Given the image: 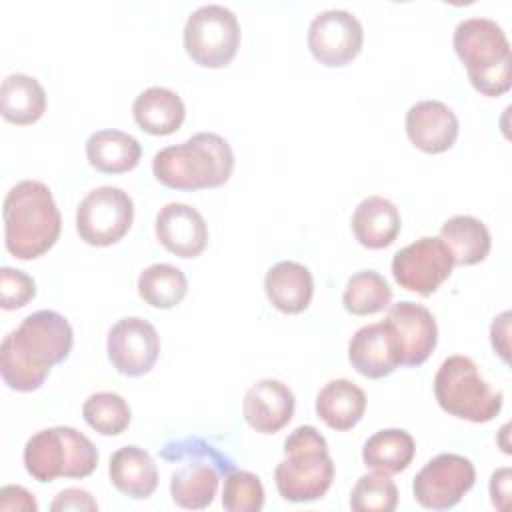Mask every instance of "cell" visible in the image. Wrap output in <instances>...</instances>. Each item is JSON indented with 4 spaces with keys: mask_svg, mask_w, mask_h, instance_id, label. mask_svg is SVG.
Returning <instances> with one entry per match:
<instances>
[{
    "mask_svg": "<svg viewBox=\"0 0 512 512\" xmlns=\"http://www.w3.org/2000/svg\"><path fill=\"white\" fill-rule=\"evenodd\" d=\"M74 346L70 322L56 310L28 314L0 344V372L10 390H38L52 366L64 362Z\"/></svg>",
    "mask_w": 512,
    "mask_h": 512,
    "instance_id": "cell-1",
    "label": "cell"
},
{
    "mask_svg": "<svg viewBox=\"0 0 512 512\" xmlns=\"http://www.w3.org/2000/svg\"><path fill=\"white\" fill-rule=\"evenodd\" d=\"M2 218L6 250L18 260H34L46 254L62 230L54 196L40 180L14 184L6 192Z\"/></svg>",
    "mask_w": 512,
    "mask_h": 512,
    "instance_id": "cell-2",
    "label": "cell"
},
{
    "mask_svg": "<svg viewBox=\"0 0 512 512\" xmlns=\"http://www.w3.org/2000/svg\"><path fill=\"white\" fill-rule=\"evenodd\" d=\"M234 172V152L226 138L198 132L180 144L158 150L152 158L154 178L172 190H208L224 186Z\"/></svg>",
    "mask_w": 512,
    "mask_h": 512,
    "instance_id": "cell-3",
    "label": "cell"
},
{
    "mask_svg": "<svg viewBox=\"0 0 512 512\" xmlns=\"http://www.w3.org/2000/svg\"><path fill=\"white\" fill-rule=\"evenodd\" d=\"M452 44L474 90L490 98L510 90V42L500 24L484 16L466 18L456 26Z\"/></svg>",
    "mask_w": 512,
    "mask_h": 512,
    "instance_id": "cell-4",
    "label": "cell"
},
{
    "mask_svg": "<svg viewBox=\"0 0 512 512\" xmlns=\"http://www.w3.org/2000/svg\"><path fill=\"white\" fill-rule=\"evenodd\" d=\"M334 462L326 438L314 426H298L284 440V460L274 470L278 494L286 502L320 500L332 486Z\"/></svg>",
    "mask_w": 512,
    "mask_h": 512,
    "instance_id": "cell-5",
    "label": "cell"
},
{
    "mask_svg": "<svg viewBox=\"0 0 512 512\" xmlns=\"http://www.w3.org/2000/svg\"><path fill=\"white\" fill-rule=\"evenodd\" d=\"M160 456L178 462L170 476V496L186 510L208 508L216 496L222 476L234 470V462L202 438H184L160 448Z\"/></svg>",
    "mask_w": 512,
    "mask_h": 512,
    "instance_id": "cell-6",
    "label": "cell"
},
{
    "mask_svg": "<svg viewBox=\"0 0 512 512\" xmlns=\"http://www.w3.org/2000/svg\"><path fill=\"white\" fill-rule=\"evenodd\" d=\"M26 472L46 484L56 478H86L98 466V450L88 436L72 426L34 432L22 452Z\"/></svg>",
    "mask_w": 512,
    "mask_h": 512,
    "instance_id": "cell-7",
    "label": "cell"
},
{
    "mask_svg": "<svg viewBox=\"0 0 512 512\" xmlns=\"http://www.w3.org/2000/svg\"><path fill=\"white\" fill-rule=\"evenodd\" d=\"M434 396L444 412L460 420L484 424L494 420L504 404L502 390L492 388L472 358L448 356L434 376Z\"/></svg>",
    "mask_w": 512,
    "mask_h": 512,
    "instance_id": "cell-8",
    "label": "cell"
},
{
    "mask_svg": "<svg viewBox=\"0 0 512 512\" xmlns=\"http://www.w3.org/2000/svg\"><path fill=\"white\" fill-rule=\"evenodd\" d=\"M184 50L202 68L228 66L240 48V22L222 4L196 8L184 24Z\"/></svg>",
    "mask_w": 512,
    "mask_h": 512,
    "instance_id": "cell-9",
    "label": "cell"
},
{
    "mask_svg": "<svg viewBox=\"0 0 512 512\" xmlns=\"http://www.w3.org/2000/svg\"><path fill=\"white\" fill-rule=\"evenodd\" d=\"M134 222V202L118 186L90 190L76 208V232L90 246H112L120 242Z\"/></svg>",
    "mask_w": 512,
    "mask_h": 512,
    "instance_id": "cell-10",
    "label": "cell"
},
{
    "mask_svg": "<svg viewBox=\"0 0 512 512\" xmlns=\"http://www.w3.org/2000/svg\"><path fill=\"white\" fill-rule=\"evenodd\" d=\"M454 260L440 236H422L400 248L392 258L394 280L420 296L434 294L452 274Z\"/></svg>",
    "mask_w": 512,
    "mask_h": 512,
    "instance_id": "cell-11",
    "label": "cell"
},
{
    "mask_svg": "<svg viewBox=\"0 0 512 512\" xmlns=\"http://www.w3.org/2000/svg\"><path fill=\"white\" fill-rule=\"evenodd\" d=\"M474 464L460 454L444 452L428 460L414 476V500L428 510L454 508L474 486Z\"/></svg>",
    "mask_w": 512,
    "mask_h": 512,
    "instance_id": "cell-12",
    "label": "cell"
},
{
    "mask_svg": "<svg viewBox=\"0 0 512 512\" xmlns=\"http://www.w3.org/2000/svg\"><path fill=\"white\" fill-rule=\"evenodd\" d=\"M308 48L328 68L350 64L362 50L364 30L360 20L342 8H330L314 16L308 26Z\"/></svg>",
    "mask_w": 512,
    "mask_h": 512,
    "instance_id": "cell-13",
    "label": "cell"
},
{
    "mask_svg": "<svg viewBox=\"0 0 512 512\" xmlns=\"http://www.w3.org/2000/svg\"><path fill=\"white\" fill-rule=\"evenodd\" d=\"M106 352L120 374L138 378L154 368L160 356V336L148 320L128 316L108 330Z\"/></svg>",
    "mask_w": 512,
    "mask_h": 512,
    "instance_id": "cell-14",
    "label": "cell"
},
{
    "mask_svg": "<svg viewBox=\"0 0 512 512\" xmlns=\"http://www.w3.org/2000/svg\"><path fill=\"white\" fill-rule=\"evenodd\" d=\"M348 360L364 378H386L402 366V350L394 328L382 320L366 324L348 342Z\"/></svg>",
    "mask_w": 512,
    "mask_h": 512,
    "instance_id": "cell-15",
    "label": "cell"
},
{
    "mask_svg": "<svg viewBox=\"0 0 512 512\" xmlns=\"http://www.w3.org/2000/svg\"><path fill=\"white\" fill-rule=\"evenodd\" d=\"M384 320L398 336L402 366L414 368L430 358L438 342V326L432 312L424 304L402 300L388 308Z\"/></svg>",
    "mask_w": 512,
    "mask_h": 512,
    "instance_id": "cell-16",
    "label": "cell"
},
{
    "mask_svg": "<svg viewBox=\"0 0 512 512\" xmlns=\"http://www.w3.org/2000/svg\"><path fill=\"white\" fill-rule=\"evenodd\" d=\"M158 242L180 258H196L208 244V224L190 204L170 202L160 208L154 222Z\"/></svg>",
    "mask_w": 512,
    "mask_h": 512,
    "instance_id": "cell-17",
    "label": "cell"
},
{
    "mask_svg": "<svg viewBox=\"0 0 512 512\" xmlns=\"http://www.w3.org/2000/svg\"><path fill=\"white\" fill-rule=\"evenodd\" d=\"M296 398L292 390L274 378L254 382L242 400V416L246 424L260 434L280 432L294 416Z\"/></svg>",
    "mask_w": 512,
    "mask_h": 512,
    "instance_id": "cell-18",
    "label": "cell"
},
{
    "mask_svg": "<svg viewBox=\"0 0 512 512\" xmlns=\"http://www.w3.org/2000/svg\"><path fill=\"white\" fill-rule=\"evenodd\" d=\"M406 134L410 142L426 154L450 150L458 138V118L440 100H420L406 112Z\"/></svg>",
    "mask_w": 512,
    "mask_h": 512,
    "instance_id": "cell-19",
    "label": "cell"
},
{
    "mask_svg": "<svg viewBox=\"0 0 512 512\" xmlns=\"http://www.w3.org/2000/svg\"><path fill=\"white\" fill-rule=\"evenodd\" d=\"M112 486L128 498L146 500L158 488V468L148 450L128 444L118 448L108 462Z\"/></svg>",
    "mask_w": 512,
    "mask_h": 512,
    "instance_id": "cell-20",
    "label": "cell"
},
{
    "mask_svg": "<svg viewBox=\"0 0 512 512\" xmlns=\"http://www.w3.org/2000/svg\"><path fill=\"white\" fill-rule=\"evenodd\" d=\"M264 292L276 310L284 314H300L310 306L314 296L312 272L300 262L282 260L266 272Z\"/></svg>",
    "mask_w": 512,
    "mask_h": 512,
    "instance_id": "cell-21",
    "label": "cell"
},
{
    "mask_svg": "<svg viewBox=\"0 0 512 512\" xmlns=\"http://www.w3.org/2000/svg\"><path fill=\"white\" fill-rule=\"evenodd\" d=\"M350 226L360 246L382 250L398 238L402 220L394 202L384 196H368L354 208Z\"/></svg>",
    "mask_w": 512,
    "mask_h": 512,
    "instance_id": "cell-22",
    "label": "cell"
},
{
    "mask_svg": "<svg viewBox=\"0 0 512 512\" xmlns=\"http://www.w3.org/2000/svg\"><path fill=\"white\" fill-rule=\"evenodd\" d=\"M132 114L138 128L146 134L168 136L182 126L186 118V106L174 90L164 86H150L136 96Z\"/></svg>",
    "mask_w": 512,
    "mask_h": 512,
    "instance_id": "cell-23",
    "label": "cell"
},
{
    "mask_svg": "<svg viewBox=\"0 0 512 512\" xmlns=\"http://www.w3.org/2000/svg\"><path fill=\"white\" fill-rule=\"evenodd\" d=\"M366 412L364 390L346 378L326 382L316 396V414L332 430L354 428Z\"/></svg>",
    "mask_w": 512,
    "mask_h": 512,
    "instance_id": "cell-24",
    "label": "cell"
},
{
    "mask_svg": "<svg viewBox=\"0 0 512 512\" xmlns=\"http://www.w3.org/2000/svg\"><path fill=\"white\" fill-rule=\"evenodd\" d=\"M86 158L102 174H124L138 166L142 158L140 142L122 130H96L86 140Z\"/></svg>",
    "mask_w": 512,
    "mask_h": 512,
    "instance_id": "cell-25",
    "label": "cell"
},
{
    "mask_svg": "<svg viewBox=\"0 0 512 512\" xmlns=\"http://www.w3.org/2000/svg\"><path fill=\"white\" fill-rule=\"evenodd\" d=\"M46 112V92L42 84L28 74H8L0 88V114L6 122L28 126Z\"/></svg>",
    "mask_w": 512,
    "mask_h": 512,
    "instance_id": "cell-26",
    "label": "cell"
},
{
    "mask_svg": "<svg viewBox=\"0 0 512 512\" xmlns=\"http://www.w3.org/2000/svg\"><path fill=\"white\" fill-rule=\"evenodd\" d=\"M440 240L446 244L458 266H474L486 260L492 246L486 224L468 214L448 218L440 228Z\"/></svg>",
    "mask_w": 512,
    "mask_h": 512,
    "instance_id": "cell-27",
    "label": "cell"
},
{
    "mask_svg": "<svg viewBox=\"0 0 512 512\" xmlns=\"http://www.w3.org/2000/svg\"><path fill=\"white\" fill-rule=\"evenodd\" d=\"M416 454V442L410 432L402 428H386L374 432L362 448V462L386 474L406 470Z\"/></svg>",
    "mask_w": 512,
    "mask_h": 512,
    "instance_id": "cell-28",
    "label": "cell"
},
{
    "mask_svg": "<svg viewBox=\"0 0 512 512\" xmlns=\"http://www.w3.org/2000/svg\"><path fill=\"white\" fill-rule=\"evenodd\" d=\"M188 292L186 274L166 262H156L144 268L138 276V294L140 298L160 310L178 306Z\"/></svg>",
    "mask_w": 512,
    "mask_h": 512,
    "instance_id": "cell-29",
    "label": "cell"
},
{
    "mask_svg": "<svg viewBox=\"0 0 512 512\" xmlns=\"http://www.w3.org/2000/svg\"><path fill=\"white\" fill-rule=\"evenodd\" d=\"M392 288L376 270H360L346 282L342 304L354 316L378 314L390 306Z\"/></svg>",
    "mask_w": 512,
    "mask_h": 512,
    "instance_id": "cell-30",
    "label": "cell"
},
{
    "mask_svg": "<svg viewBox=\"0 0 512 512\" xmlns=\"http://www.w3.org/2000/svg\"><path fill=\"white\" fill-rule=\"evenodd\" d=\"M82 416L86 424L102 436L122 434L132 420L128 402L116 392L90 394L82 404Z\"/></svg>",
    "mask_w": 512,
    "mask_h": 512,
    "instance_id": "cell-31",
    "label": "cell"
},
{
    "mask_svg": "<svg viewBox=\"0 0 512 512\" xmlns=\"http://www.w3.org/2000/svg\"><path fill=\"white\" fill-rule=\"evenodd\" d=\"M398 504V488L390 474L374 470L356 480L350 492L354 512H392Z\"/></svg>",
    "mask_w": 512,
    "mask_h": 512,
    "instance_id": "cell-32",
    "label": "cell"
},
{
    "mask_svg": "<svg viewBox=\"0 0 512 512\" xmlns=\"http://www.w3.org/2000/svg\"><path fill=\"white\" fill-rule=\"evenodd\" d=\"M264 506V486L248 470H232L224 476L222 508L228 512H258Z\"/></svg>",
    "mask_w": 512,
    "mask_h": 512,
    "instance_id": "cell-33",
    "label": "cell"
},
{
    "mask_svg": "<svg viewBox=\"0 0 512 512\" xmlns=\"http://www.w3.org/2000/svg\"><path fill=\"white\" fill-rule=\"evenodd\" d=\"M36 296V282L22 270L0 268V306L4 310H18Z\"/></svg>",
    "mask_w": 512,
    "mask_h": 512,
    "instance_id": "cell-34",
    "label": "cell"
},
{
    "mask_svg": "<svg viewBox=\"0 0 512 512\" xmlns=\"http://www.w3.org/2000/svg\"><path fill=\"white\" fill-rule=\"evenodd\" d=\"M0 510H24V512H36L38 502L32 492H28L24 486L8 484L0 490Z\"/></svg>",
    "mask_w": 512,
    "mask_h": 512,
    "instance_id": "cell-35",
    "label": "cell"
},
{
    "mask_svg": "<svg viewBox=\"0 0 512 512\" xmlns=\"http://www.w3.org/2000/svg\"><path fill=\"white\" fill-rule=\"evenodd\" d=\"M50 510H98V504L90 492L82 488H66L56 494Z\"/></svg>",
    "mask_w": 512,
    "mask_h": 512,
    "instance_id": "cell-36",
    "label": "cell"
},
{
    "mask_svg": "<svg viewBox=\"0 0 512 512\" xmlns=\"http://www.w3.org/2000/svg\"><path fill=\"white\" fill-rule=\"evenodd\" d=\"M490 344L494 352L508 364L510 360V312H502L490 326Z\"/></svg>",
    "mask_w": 512,
    "mask_h": 512,
    "instance_id": "cell-37",
    "label": "cell"
},
{
    "mask_svg": "<svg viewBox=\"0 0 512 512\" xmlns=\"http://www.w3.org/2000/svg\"><path fill=\"white\" fill-rule=\"evenodd\" d=\"M510 468H498L496 472H492L490 476V496H492V504L498 510H506L508 508V498H510Z\"/></svg>",
    "mask_w": 512,
    "mask_h": 512,
    "instance_id": "cell-38",
    "label": "cell"
}]
</instances>
